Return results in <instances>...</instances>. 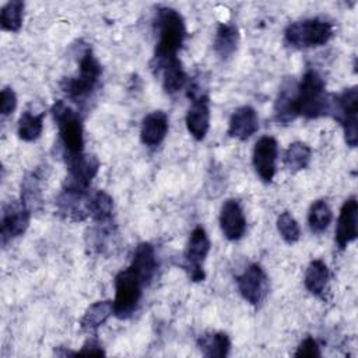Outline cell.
<instances>
[{
    "instance_id": "1",
    "label": "cell",
    "mask_w": 358,
    "mask_h": 358,
    "mask_svg": "<svg viewBox=\"0 0 358 358\" xmlns=\"http://www.w3.org/2000/svg\"><path fill=\"white\" fill-rule=\"evenodd\" d=\"M155 27L158 34L157 46L154 50L152 66L176 57L186 38V25L182 14L171 7L157 10Z\"/></svg>"
},
{
    "instance_id": "2",
    "label": "cell",
    "mask_w": 358,
    "mask_h": 358,
    "mask_svg": "<svg viewBox=\"0 0 358 358\" xmlns=\"http://www.w3.org/2000/svg\"><path fill=\"white\" fill-rule=\"evenodd\" d=\"M298 115L306 119H317L329 115L330 95L326 92V83L322 76L309 69L298 84L296 95Z\"/></svg>"
},
{
    "instance_id": "3",
    "label": "cell",
    "mask_w": 358,
    "mask_h": 358,
    "mask_svg": "<svg viewBox=\"0 0 358 358\" xmlns=\"http://www.w3.org/2000/svg\"><path fill=\"white\" fill-rule=\"evenodd\" d=\"M102 76V67L98 59L94 56L91 48H85L80 56L78 71L73 77H66L60 83L62 91L73 101L78 102L90 96Z\"/></svg>"
},
{
    "instance_id": "4",
    "label": "cell",
    "mask_w": 358,
    "mask_h": 358,
    "mask_svg": "<svg viewBox=\"0 0 358 358\" xmlns=\"http://www.w3.org/2000/svg\"><path fill=\"white\" fill-rule=\"evenodd\" d=\"M333 34L331 22L320 18H308L289 24L284 31V41L294 49H309L327 43Z\"/></svg>"
},
{
    "instance_id": "5",
    "label": "cell",
    "mask_w": 358,
    "mask_h": 358,
    "mask_svg": "<svg viewBox=\"0 0 358 358\" xmlns=\"http://www.w3.org/2000/svg\"><path fill=\"white\" fill-rule=\"evenodd\" d=\"M50 113L59 127V136L66 150V157L81 154L84 150V127L80 115L62 99L52 105Z\"/></svg>"
},
{
    "instance_id": "6",
    "label": "cell",
    "mask_w": 358,
    "mask_h": 358,
    "mask_svg": "<svg viewBox=\"0 0 358 358\" xmlns=\"http://www.w3.org/2000/svg\"><path fill=\"white\" fill-rule=\"evenodd\" d=\"M329 115L337 119L344 130L345 143L357 147L358 143V88L351 87L338 95H330Z\"/></svg>"
},
{
    "instance_id": "7",
    "label": "cell",
    "mask_w": 358,
    "mask_h": 358,
    "mask_svg": "<svg viewBox=\"0 0 358 358\" xmlns=\"http://www.w3.org/2000/svg\"><path fill=\"white\" fill-rule=\"evenodd\" d=\"M143 287L144 284L130 267L116 274L113 299V315L116 317L127 319L137 309Z\"/></svg>"
},
{
    "instance_id": "8",
    "label": "cell",
    "mask_w": 358,
    "mask_h": 358,
    "mask_svg": "<svg viewBox=\"0 0 358 358\" xmlns=\"http://www.w3.org/2000/svg\"><path fill=\"white\" fill-rule=\"evenodd\" d=\"M211 243L207 236V232L203 227H196L189 236L185 253H183V263L182 267L187 273L189 278L194 282L203 281L206 278V273L203 270V263L210 252Z\"/></svg>"
},
{
    "instance_id": "9",
    "label": "cell",
    "mask_w": 358,
    "mask_h": 358,
    "mask_svg": "<svg viewBox=\"0 0 358 358\" xmlns=\"http://www.w3.org/2000/svg\"><path fill=\"white\" fill-rule=\"evenodd\" d=\"M67 158V178L64 180V187L88 190L91 180L96 176L99 171V159L94 154H77Z\"/></svg>"
},
{
    "instance_id": "10",
    "label": "cell",
    "mask_w": 358,
    "mask_h": 358,
    "mask_svg": "<svg viewBox=\"0 0 358 358\" xmlns=\"http://www.w3.org/2000/svg\"><path fill=\"white\" fill-rule=\"evenodd\" d=\"M90 199L88 190H78L71 187L62 189L56 199L57 214L71 222H80L90 217Z\"/></svg>"
},
{
    "instance_id": "11",
    "label": "cell",
    "mask_w": 358,
    "mask_h": 358,
    "mask_svg": "<svg viewBox=\"0 0 358 358\" xmlns=\"http://www.w3.org/2000/svg\"><path fill=\"white\" fill-rule=\"evenodd\" d=\"M238 289L250 305H259L268 292V278L260 264H249L242 274L236 277Z\"/></svg>"
},
{
    "instance_id": "12",
    "label": "cell",
    "mask_w": 358,
    "mask_h": 358,
    "mask_svg": "<svg viewBox=\"0 0 358 358\" xmlns=\"http://www.w3.org/2000/svg\"><path fill=\"white\" fill-rule=\"evenodd\" d=\"M31 211L21 200H11L3 207L1 213V243L6 246L8 241L21 236L29 225Z\"/></svg>"
},
{
    "instance_id": "13",
    "label": "cell",
    "mask_w": 358,
    "mask_h": 358,
    "mask_svg": "<svg viewBox=\"0 0 358 358\" xmlns=\"http://www.w3.org/2000/svg\"><path fill=\"white\" fill-rule=\"evenodd\" d=\"M278 157V143L271 136L260 137L253 148L252 162L256 173L264 182H271L275 175V161Z\"/></svg>"
},
{
    "instance_id": "14",
    "label": "cell",
    "mask_w": 358,
    "mask_h": 358,
    "mask_svg": "<svg viewBox=\"0 0 358 358\" xmlns=\"http://www.w3.org/2000/svg\"><path fill=\"white\" fill-rule=\"evenodd\" d=\"M357 215H358V201L355 196L347 199L340 210L337 227H336V243L340 250L345 249L348 243L357 239Z\"/></svg>"
},
{
    "instance_id": "15",
    "label": "cell",
    "mask_w": 358,
    "mask_h": 358,
    "mask_svg": "<svg viewBox=\"0 0 358 358\" xmlns=\"http://www.w3.org/2000/svg\"><path fill=\"white\" fill-rule=\"evenodd\" d=\"M296 95H298V84L294 78H287L280 91L277 94L274 102V120L280 124H288L295 120L298 115V105H296Z\"/></svg>"
},
{
    "instance_id": "16",
    "label": "cell",
    "mask_w": 358,
    "mask_h": 358,
    "mask_svg": "<svg viewBox=\"0 0 358 358\" xmlns=\"http://www.w3.org/2000/svg\"><path fill=\"white\" fill-rule=\"evenodd\" d=\"M220 227L228 241H238L245 235L246 220L238 200L228 199L220 211Z\"/></svg>"
},
{
    "instance_id": "17",
    "label": "cell",
    "mask_w": 358,
    "mask_h": 358,
    "mask_svg": "<svg viewBox=\"0 0 358 358\" xmlns=\"http://www.w3.org/2000/svg\"><path fill=\"white\" fill-rule=\"evenodd\" d=\"M186 127L190 136L201 141L210 129V106H208V95H203L192 99V105L186 112Z\"/></svg>"
},
{
    "instance_id": "18",
    "label": "cell",
    "mask_w": 358,
    "mask_h": 358,
    "mask_svg": "<svg viewBox=\"0 0 358 358\" xmlns=\"http://www.w3.org/2000/svg\"><path fill=\"white\" fill-rule=\"evenodd\" d=\"M259 129L257 112L249 106L243 105L234 110L228 123V134L241 141L248 140Z\"/></svg>"
},
{
    "instance_id": "19",
    "label": "cell",
    "mask_w": 358,
    "mask_h": 358,
    "mask_svg": "<svg viewBox=\"0 0 358 358\" xmlns=\"http://www.w3.org/2000/svg\"><path fill=\"white\" fill-rule=\"evenodd\" d=\"M141 280V282L148 285L151 280L154 278L157 268H158V262H157V255L155 249L150 242H141L137 245L131 263L129 266Z\"/></svg>"
},
{
    "instance_id": "20",
    "label": "cell",
    "mask_w": 358,
    "mask_h": 358,
    "mask_svg": "<svg viewBox=\"0 0 358 358\" xmlns=\"http://www.w3.org/2000/svg\"><path fill=\"white\" fill-rule=\"evenodd\" d=\"M168 116L162 110H154L144 116L140 127L141 143L147 147H158L168 133Z\"/></svg>"
},
{
    "instance_id": "21",
    "label": "cell",
    "mask_w": 358,
    "mask_h": 358,
    "mask_svg": "<svg viewBox=\"0 0 358 358\" xmlns=\"http://www.w3.org/2000/svg\"><path fill=\"white\" fill-rule=\"evenodd\" d=\"M152 69L162 76V88L166 94H175L180 91L187 83V74L183 70L182 62L178 57L165 60L159 64L152 66Z\"/></svg>"
},
{
    "instance_id": "22",
    "label": "cell",
    "mask_w": 358,
    "mask_h": 358,
    "mask_svg": "<svg viewBox=\"0 0 358 358\" xmlns=\"http://www.w3.org/2000/svg\"><path fill=\"white\" fill-rule=\"evenodd\" d=\"M199 350L207 358H225L231 350V341L227 333L210 331L197 340Z\"/></svg>"
},
{
    "instance_id": "23",
    "label": "cell",
    "mask_w": 358,
    "mask_h": 358,
    "mask_svg": "<svg viewBox=\"0 0 358 358\" xmlns=\"http://www.w3.org/2000/svg\"><path fill=\"white\" fill-rule=\"evenodd\" d=\"M239 43V29L234 24H220L215 32L214 38V52L221 57V59H228L231 57Z\"/></svg>"
},
{
    "instance_id": "24",
    "label": "cell",
    "mask_w": 358,
    "mask_h": 358,
    "mask_svg": "<svg viewBox=\"0 0 358 358\" xmlns=\"http://www.w3.org/2000/svg\"><path fill=\"white\" fill-rule=\"evenodd\" d=\"M329 268L326 266V263L320 259L312 260L305 271V287L306 289L313 294L315 296H323L326 288H327V282H329Z\"/></svg>"
},
{
    "instance_id": "25",
    "label": "cell",
    "mask_w": 358,
    "mask_h": 358,
    "mask_svg": "<svg viewBox=\"0 0 358 358\" xmlns=\"http://www.w3.org/2000/svg\"><path fill=\"white\" fill-rule=\"evenodd\" d=\"M112 313H113V301H109V299L96 301L85 309L80 320V326L85 331H95L109 319Z\"/></svg>"
},
{
    "instance_id": "26",
    "label": "cell",
    "mask_w": 358,
    "mask_h": 358,
    "mask_svg": "<svg viewBox=\"0 0 358 358\" xmlns=\"http://www.w3.org/2000/svg\"><path fill=\"white\" fill-rule=\"evenodd\" d=\"M43 175L39 169L28 173L21 183V201L28 207L29 211L36 210L42 203V186L41 182Z\"/></svg>"
},
{
    "instance_id": "27",
    "label": "cell",
    "mask_w": 358,
    "mask_h": 358,
    "mask_svg": "<svg viewBox=\"0 0 358 358\" xmlns=\"http://www.w3.org/2000/svg\"><path fill=\"white\" fill-rule=\"evenodd\" d=\"M312 158L309 145L302 141H295L288 145L284 154V164L291 172H298L308 168Z\"/></svg>"
},
{
    "instance_id": "28",
    "label": "cell",
    "mask_w": 358,
    "mask_h": 358,
    "mask_svg": "<svg viewBox=\"0 0 358 358\" xmlns=\"http://www.w3.org/2000/svg\"><path fill=\"white\" fill-rule=\"evenodd\" d=\"M24 20V3L21 0L7 1L0 11V27L3 31L18 32Z\"/></svg>"
},
{
    "instance_id": "29",
    "label": "cell",
    "mask_w": 358,
    "mask_h": 358,
    "mask_svg": "<svg viewBox=\"0 0 358 358\" xmlns=\"http://www.w3.org/2000/svg\"><path fill=\"white\" fill-rule=\"evenodd\" d=\"M43 117H45V113L34 115L28 110L24 112L18 120V127H17L18 137L24 141L38 140L43 130Z\"/></svg>"
},
{
    "instance_id": "30",
    "label": "cell",
    "mask_w": 358,
    "mask_h": 358,
    "mask_svg": "<svg viewBox=\"0 0 358 358\" xmlns=\"http://www.w3.org/2000/svg\"><path fill=\"white\" fill-rule=\"evenodd\" d=\"M331 218H333V214L326 200L319 199L310 204L309 213H308V224L313 232L316 234L323 232L330 225Z\"/></svg>"
},
{
    "instance_id": "31",
    "label": "cell",
    "mask_w": 358,
    "mask_h": 358,
    "mask_svg": "<svg viewBox=\"0 0 358 358\" xmlns=\"http://www.w3.org/2000/svg\"><path fill=\"white\" fill-rule=\"evenodd\" d=\"M113 213V200L112 197L103 192L98 190L90 199V217L95 222H108L112 218Z\"/></svg>"
},
{
    "instance_id": "32",
    "label": "cell",
    "mask_w": 358,
    "mask_h": 358,
    "mask_svg": "<svg viewBox=\"0 0 358 358\" xmlns=\"http://www.w3.org/2000/svg\"><path fill=\"white\" fill-rule=\"evenodd\" d=\"M277 229L287 243H295L301 238V228L291 213L284 211L277 217Z\"/></svg>"
},
{
    "instance_id": "33",
    "label": "cell",
    "mask_w": 358,
    "mask_h": 358,
    "mask_svg": "<svg viewBox=\"0 0 358 358\" xmlns=\"http://www.w3.org/2000/svg\"><path fill=\"white\" fill-rule=\"evenodd\" d=\"M17 108V95L13 88L4 87L0 94V112L3 116L11 115Z\"/></svg>"
},
{
    "instance_id": "34",
    "label": "cell",
    "mask_w": 358,
    "mask_h": 358,
    "mask_svg": "<svg viewBox=\"0 0 358 358\" xmlns=\"http://www.w3.org/2000/svg\"><path fill=\"white\" fill-rule=\"evenodd\" d=\"M320 347L317 341L313 337H306L302 340V343L298 345L296 351L294 352V357H320Z\"/></svg>"
},
{
    "instance_id": "35",
    "label": "cell",
    "mask_w": 358,
    "mask_h": 358,
    "mask_svg": "<svg viewBox=\"0 0 358 358\" xmlns=\"http://www.w3.org/2000/svg\"><path fill=\"white\" fill-rule=\"evenodd\" d=\"M76 355H105V351L96 340L90 338L78 351H76Z\"/></svg>"
}]
</instances>
